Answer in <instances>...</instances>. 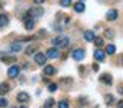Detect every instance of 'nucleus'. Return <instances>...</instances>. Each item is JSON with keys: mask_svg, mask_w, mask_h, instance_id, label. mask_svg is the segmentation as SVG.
<instances>
[{"mask_svg": "<svg viewBox=\"0 0 123 108\" xmlns=\"http://www.w3.org/2000/svg\"><path fill=\"white\" fill-rule=\"evenodd\" d=\"M119 93H120V95H123V87H120V88H119Z\"/></svg>", "mask_w": 123, "mask_h": 108, "instance_id": "nucleus-33", "label": "nucleus"}, {"mask_svg": "<svg viewBox=\"0 0 123 108\" xmlns=\"http://www.w3.org/2000/svg\"><path fill=\"white\" fill-rule=\"evenodd\" d=\"M18 73H20V67L18 65H11V67L8 69V76L9 78H15V76H18Z\"/></svg>", "mask_w": 123, "mask_h": 108, "instance_id": "nucleus-6", "label": "nucleus"}, {"mask_svg": "<svg viewBox=\"0 0 123 108\" xmlns=\"http://www.w3.org/2000/svg\"><path fill=\"white\" fill-rule=\"evenodd\" d=\"M105 104L106 105H112V104H114V97H112L111 95H106L105 96Z\"/></svg>", "mask_w": 123, "mask_h": 108, "instance_id": "nucleus-22", "label": "nucleus"}, {"mask_svg": "<svg viewBox=\"0 0 123 108\" xmlns=\"http://www.w3.org/2000/svg\"><path fill=\"white\" fill-rule=\"evenodd\" d=\"M106 53L108 55H114L116 53V46L114 44H108L106 46Z\"/></svg>", "mask_w": 123, "mask_h": 108, "instance_id": "nucleus-20", "label": "nucleus"}, {"mask_svg": "<svg viewBox=\"0 0 123 108\" xmlns=\"http://www.w3.org/2000/svg\"><path fill=\"white\" fill-rule=\"evenodd\" d=\"M9 90H11V87H9L8 82L0 84V95H6V93H9Z\"/></svg>", "mask_w": 123, "mask_h": 108, "instance_id": "nucleus-14", "label": "nucleus"}, {"mask_svg": "<svg viewBox=\"0 0 123 108\" xmlns=\"http://www.w3.org/2000/svg\"><path fill=\"white\" fill-rule=\"evenodd\" d=\"M34 2H35V5H41V3H44L46 0H34Z\"/></svg>", "mask_w": 123, "mask_h": 108, "instance_id": "nucleus-30", "label": "nucleus"}, {"mask_svg": "<svg viewBox=\"0 0 123 108\" xmlns=\"http://www.w3.org/2000/svg\"><path fill=\"white\" fill-rule=\"evenodd\" d=\"M93 70H94V72H99V65L97 64H93Z\"/></svg>", "mask_w": 123, "mask_h": 108, "instance_id": "nucleus-31", "label": "nucleus"}, {"mask_svg": "<svg viewBox=\"0 0 123 108\" xmlns=\"http://www.w3.org/2000/svg\"><path fill=\"white\" fill-rule=\"evenodd\" d=\"M43 14H44V9H43L41 6H32L29 11H27V15H29L31 18H38L41 17Z\"/></svg>", "mask_w": 123, "mask_h": 108, "instance_id": "nucleus-2", "label": "nucleus"}, {"mask_svg": "<svg viewBox=\"0 0 123 108\" xmlns=\"http://www.w3.org/2000/svg\"><path fill=\"white\" fill-rule=\"evenodd\" d=\"M56 90H58V85H56V84H49V91L53 93V91H56Z\"/></svg>", "mask_w": 123, "mask_h": 108, "instance_id": "nucleus-27", "label": "nucleus"}, {"mask_svg": "<svg viewBox=\"0 0 123 108\" xmlns=\"http://www.w3.org/2000/svg\"><path fill=\"white\" fill-rule=\"evenodd\" d=\"M103 34H105L106 38H114V31H112V29H105Z\"/></svg>", "mask_w": 123, "mask_h": 108, "instance_id": "nucleus-21", "label": "nucleus"}, {"mask_svg": "<svg viewBox=\"0 0 123 108\" xmlns=\"http://www.w3.org/2000/svg\"><path fill=\"white\" fill-rule=\"evenodd\" d=\"M100 82L106 84V85H111V84H112V78H111V75H108V73L100 75Z\"/></svg>", "mask_w": 123, "mask_h": 108, "instance_id": "nucleus-12", "label": "nucleus"}, {"mask_svg": "<svg viewBox=\"0 0 123 108\" xmlns=\"http://www.w3.org/2000/svg\"><path fill=\"white\" fill-rule=\"evenodd\" d=\"M46 61H47V56L44 53H41V52L35 53V63L38 65H46Z\"/></svg>", "mask_w": 123, "mask_h": 108, "instance_id": "nucleus-4", "label": "nucleus"}, {"mask_svg": "<svg viewBox=\"0 0 123 108\" xmlns=\"http://www.w3.org/2000/svg\"><path fill=\"white\" fill-rule=\"evenodd\" d=\"M53 105H55V101H53V99H47V101H46V105H44V108H52Z\"/></svg>", "mask_w": 123, "mask_h": 108, "instance_id": "nucleus-25", "label": "nucleus"}, {"mask_svg": "<svg viewBox=\"0 0 123 108\" xmlns=\"http://www.w3.org/2000/svg\"><path fill=\"white\" fill-rule=\"evenodd\" d=\"M59 5L62 8H67V6H70L72 5V0H59Z\"/></svg>", "mask_w": 123, "mask_h": 108, "instance_id": "nucleus-24", "label": "nucleus"}, {"mask_svg": "<svg viewBox=\"0 0 123 108\" xmlns=\"http://www.w3.org/2000/svg\"><path fill=\"white\" fill-rule=\"evenodd\" d=\"M116 107H117V108H123V99L117 102V104H116Z\"/></svg>", "mask_w": 123, "mask_h": 108, "instance_id": "nucleus-29", "label": "nucleus"}, {"mask_svg": "<svg viewBox=\"0 0 123 108\" xmlns=\"http://www.w3.org/2000/svg\"><path fill=\"white\" fill-rule=\"evenodd\" d=\"M74 11H76V12H84V11H85L84 2H78L76 5H74Z\"/></svg>", "mask_w": 123, "mask_h": 108, "instance_id": "nucleus-19", "label": "nucleus"}, {"mask_svg": "<svg viewBox=\"0 0 123 108\" xmlns=\"http://www.w3.org/2000/svg\"><path fill=\"white\" fill-rule=\"evenodd\" d=\"M9 23V17L6 14H0V27H5Z\"/></svg>", "mask_w": 123, "mask_h": 108, "instance_id": "nucleus-17", "label": "nucleus"}, {"mask_svg": "<svg viewBox=\"0 0 123 108\" xmlns=\"http://www.w3.org/2000/svg\"><path fill=\"white\" fill-rule=\"evenodd\" d=\"M46 56H47V58H52V59L58 58V56H59V49H58V47H50V49L46 52Z\"/></svg>", "mask_w": 123, "mask_h": 108, "instance_id": "nucleus-5", "label": "nucleus"}, {"mask_svg": "<svg viewBox=\"0 0 123 108\" xmlns=\"http://www.w3.org/2000/svg\"><path fill=\"white\" fill-rule=\"evenodd\" d=\"M9 50H11V52H20V50H21V43H20V41L12 43L11 46H9Z\"/></svg>", "mask_w": 123, "mask_h": 108, "instance_id": "nucleus-15", "label": "nucleus"}, {"mask_svg": "<svg viewBox=\"0 0 123 108\" xmlns=\"http://www.w3.org/2000/svg\"><path fill=\"white\" fill-rule=\"evenodd\" d=\"M44 35H46V32H44V29H43L40 34H38V37H44Z\"/></svg>", "mask_w": 123, "mask_h": 108, "instance_id": "nucleus-32", "label": "nucleus"}, {"mask_svg": "<svg viewBox=\"0 0 123 108\" xmlns=\"http://www.w3.org/2000/svg\"><path fill=\"white\" fill-rule=\"evenodd\" d=\"M3 61V63H6V64H12V63H15L17 58L14 55H2V58H0Z\"/></svg>", "mask_w": 123, "mask_h": 108, "instance_id": "nucleus-11", "label": "nucleus"}, {"mask_svg": "<svg viewBox=\"0 0 123 108\" xmlns=\"http://www.w3.org/2000/svg\"><path fill=\"white\" fill-rule=\"evenodd\" d=\"M0 107L5 108V107H8V101L5 99V97H0Z\"/></svg>", "mask_w": 123, "mask_h": 108, "instance_id": "nucleus-28", "label": "nucleus"}, {"mask_svg": "<svg viewBox=\"0 0 123 108\" xmlns=\"http://www.w3.org/2000/svg\"><path fill=\"white\" fill-rule=\"evenodd\" d=\"M18 108H27V107L26 105H21V107H18Z\"/></svg>", "mask_w": 123, "mask_h": 108, "instance_id": "nucleus-34", "label": "nucleus"}, {"mask_svg": "<svg viewBox=\"0 0 123 108\" xmlns=\"http://www.w3.org/2000/svg\"><path fill=\"white\" fill-rule=\"evenodd\" d=\"M58 108H68V102L67 101H61L58 104Z\"/></svg>", "mask_w": 123, "mask_h": 108, "instance_id": "nucleus-26", "label": "nucleus"}, {"mask_svg": "<svg viewBox=\"0 0 123 108\" xmlns=\"http://www.w3.org/2000/svg\"><path fill=\"white\" fill-rule=\"evenodd\" d=\"M72 56H73V59H74V61H82V59H84V56H85L84 49H74V50H73V53H72Z\"/></svg>", "mask_w": 123, "mask_h": 108, "instance_id": "nucleus-3", "label": "nucleus"}, {"mask_svg": "<svg viewBox=\"0 0 123 108\" xmlns=\"http://www.w3.org/2000/svg\"><path fill=\"white\" fill-rule=\"evenodd\" d=\"M23 20H25V27H26L27 31H32V29H34V26H35V21L32 20V18H31L29 15H27V14L25 15V18H23Z\"/></svg>", "mask_w": 123, "mask_h": 108, "instance_id": "nucleus-8", "label": "nucleus"}, {"mask_svg": "<svg viewBox=\"0 0 123 108\" xmlns=\"http://www.w3.org/2000/svg\"><path fill=\"white\" fill-rule=\"evenodd\" d=\"M29 99H31V97H29V95H27L26 91H20V93L17 95V101L20 102V104H27V102H29Z\"/></svg>", "mask_w": 123, "mask_h": 108, "instance_id": "nucleus-7", "label": "nucleus"}, {"mask_svg": "<svg viewBox=\"0 0 123 108\" xmlns=\"http://www.w3.org/2000/svg\"><path fill=\"white\" fill-rule=\"evenodd\" d=\"M52 44L55 46V47H67V46L70 44V38L68 37H64V35H61V37H56V38L52 40Z\"/></svg>", "mask_w": 123, "mask_h": 108, "instance_id": "nucleus-1", "label": "nucleus"}, {"mask_svg": "<svg viewBox=\"0 0 123 108\" xmlns=\"http://www.w3.org/2000/svg\"><path fill=\"white\" fill-rule=\"evenodd\" d=\"M117 17H119V12H117V9H110V11L106 12V20H108V21H114Z\"/></svg>", "mask_w": 123, "mask_h": 108, "instance_id": "nucleus-9", "label": "nucleus"}, {"mask_svg": "<svg viewBox=\"0 0 123 108\" xmlns=\"http://www.w3.org/2000/svg\"><path fill=\"white\" fill-rule=\"evenodd\" d=\"M94 44H96L97 47L103 46V44H105V43H103V38H100V37H96V38H94Z\"/></svg>", "mask_w": 123, "mask_h": 108, "instance_id": "nucleus-23", "label": "nucleus"}, {"mask_svg": "<svg viewBox=\"0 0 123 108\" xmlns=\"http://www.w3.org/2000/svg\"><path fill=\"white\" fill-rule=\"evenodd\" d=\"M94 58H96L97 61H105V52L100 49H97L96 52H94Z\"/></svg>", "mask_w": 123, "mask_h": 108, "instance_id": "nucleus-16", "label": "nucleus"}, {"mask_svg": "<svg viewBox=\"0 0 123 108\" xmlns=\"http://www.w3.org/2000/svg\"><path fill=\"white\" fill-rule=\"evenodd\" d=\"M43 72H44L46 76H52V75H55V73H56V69L53 67V65H44Z\"/></svg>", "mask_w": 123, "mask_h": 108, "instance_id": "nucleus-10", "label": "nucleus"}, {"mask_svg": "<svg viewBox=\"0 0 123 108\" xmlns=\"http://www.w3.org/2000/svg\"><path fill=\"white\" fill-rule=\"evenodd\" d=\"M84 37H85V40H87L88 43H93L94 38H96V35H94L93 31H85V32H84Z\"/></svg>", "mask_w": 123, "mask_h": 108, "instance_id": "nucleus-13", "label": "nucleus"}, {"mask_svg": "<svg viewBox=\"0 0 123 108\" xmlns=\"http://www.w3.org/2000/svg\"><path fill=\"white\" fill-rule=\"evenodd\" d=\"M37 49H38V46H37V44H31L29 47H26L25 52H26V55H32V53L37 52Z\"/></svg>", "mask_w": 123, "mask_h": 108, "instance_id": "nucleus-18", "label": "nucleus"}]
</instances>
